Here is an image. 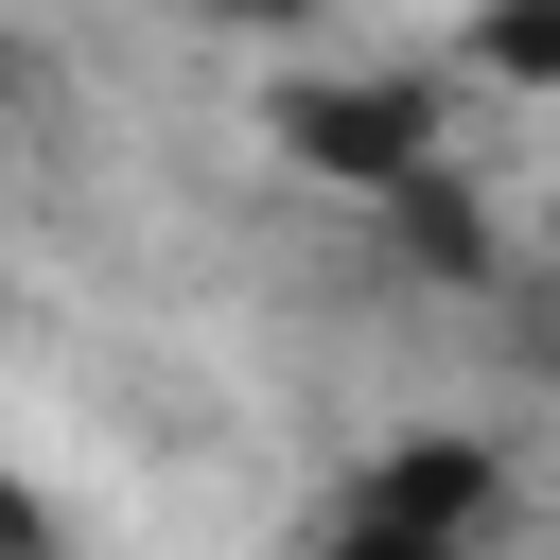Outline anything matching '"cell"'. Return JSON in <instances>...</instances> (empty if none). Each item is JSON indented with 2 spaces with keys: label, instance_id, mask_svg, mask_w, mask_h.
<instances>
[{
  "label": "cell",
  "instance_id": "1",
  "mask_svg": "<svg viewBox=\"0 0 560 560\" xmlns=\"http://www.w3.org/2000/svg\"><path fill=\"white\" fill-rule=\"evenodd\" d=\"M262 140L280 175L350 192V210H402L420 175H455V70L385 52V70H262Z\"/></svg>",
  "mask_w": 560,
  "mask_h": 560
},
{
  "label": "cell",
  "instance_id": "2",
  "mask_svg": "<svg viewBox=\"0 0 560 560\" xmlns=\"http://www.w3.org/2000/svg\"><path fill=\"white\" fill-rule=\"evenodd\" d=\"M350 490H368V508H402V525H438V542H472V560H490V525H508V455H490L472 420H420V438H385Z\"/></svg>",
  "mask_w": 560,
  "mask_h": 560
},
{
  "label": "cell",
  "instance_id": "3",
  "mask_svg": "<svg viewBox=\"0 0 560 560\" xmlns=\"http://www.w3.org/2000/svg\"><path fill=\"white\" fill-rule=\"evenodd\" d=\"M385 245H402V280H438V298H490V280H508V228H490L472 158H455V175H420V192L385 210Z\"/></svg>",
  "mask_w": 560,
  "mask_h": 560
},
{
  "label": "cell",
  "instance_id": "4",
  "mask_svg": "<svg viewBox=\"0 0 560 560\" xmlns=\"http://www.w3.org/2000/svg\"><path fill=\"white\" fill-rule=\"evenodd\" d=\"M438 70H455V88H490V105H560V0H472Z\"/></svg>",
  "mask_w": 560,
  "mask_h": 560
},
{
  "label": "cell",
  "instance_id": "5",
  "mask_svg": "<svg viewBox=\"0 0 560 560\" xmlns=\"http://www.w3.org/2000/svg\"><path fill=\"white\" fill-rule=\"evenodd\" d=\"M315 560H472V542H438V525H402V508H368V490H332V525H315Z\"/></svg>",
  "mask_w": 560,
  "mask_h": 560
},
{
  "label": "cell",
  "instance_id": "6",
  "mask_svg": "<svg viewBox=\"0 0 560 560\" xmlns=\"http://www.w3.org/2000/svg\"><path fill=\"white\" fill-rule=\"evenodd\" d=\"M192 18H210V35H262V52H298V35L332 18V0H192Z\"/></svg>",
  "mask_w": 560,
  "mask_h": 560
},
{
  "label": "cell",
  "instance_id": "7",
  "mask_svg": "<svg viewBox=\"0 0 560 560\" xmlns=\"http://www.w3.org/2000/svg\"><path fill=\"white\" fill-rule=\"evenodd\" d=\"M0 560H52V508L35 490H0Z\"/></svg>",
  "mask_w": 560,
  "mask_h": 560
}]
</instances>
